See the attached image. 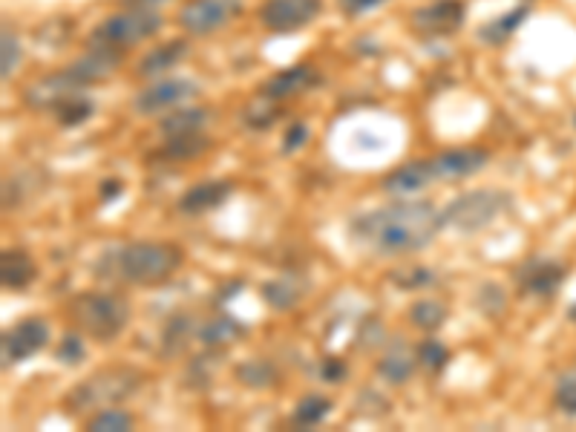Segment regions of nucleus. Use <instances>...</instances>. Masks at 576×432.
<instances>
[{
  "label": "nucleus",
  "mask_w": 576,
  "mask_h": 432,
  "mask_svg": "<svg viewBox=\"0 0 576 432\" xmlns=\"http://www.w3.org/2000/svg\"><path fill=\"white\" fill-rule=\"evenodd\" d=\"M444 228V214L430 202H392L360 214L349 225L355 245L378 257H407L427 248Z\"/></svg>",
  "instance_id": "nucleus-1"
},
{
  "label": "nucleus",
  "mask_w": 576,
  "mask_h": 432,
  "mask_svg": "<svg viewBox=\"0 0 576 432\" xmlns=\"http://www.w3.org/2000/svg\"><path fill=\"white\" fill-rule=\"evenodd\" d=\"M144 384V372L136 366H107L93 372L87 381L72 386L64 395L67 415H93L98 409L116 407L121 401L133 398Z\"/></svg>",
  "instance_id": "nucleus-2"
},
{
  "label": "nucleus",
  "mask_w": 576,
  "mask_h": 432,
  "mask_svg": "<svg viewBox=\"0 0 576 432\" xmlns=\"http://www.w3.org/2000/svg\"><path fill=\"white\" fill-rule=\"evenodd\" d=\"M130 300L113 291H87L72 297L67 314L70 323L81 335L93 337L98 343H110L130 323Z\"/></svg>",
  "instance_id": "nucleus-3"
},
{
  "label": "nucleus",
  "mask_w": 576,
  "mask_h": 432,
  "mask_svg": "<svg viewBox=\"0 0 576 432\" xmlns=\"http://www.w3.org/2000/svg\"><path fill=\"white\" fill-rule=\"evenodd\" d=\"M116 274L130 286H162L182 265L176 242H130L113 257Z\"/></svg>",
  "instance_id": "nucleus-4"
},
{
  "label": "nucleus",
  "mask_w": 576,
  "mask_h": 432,
  "mask_svg": "<svg viewBox=\"0 0 576 432\" xmlns=\"http://www.w3.org/2000/svg\"><path fill=\"white\" fill-rule=\"evenodd\" d=\"M162 29V15L153 12L150 6H133L104 18L101 24L90 32V47L101 49H127L139 47L147 38H153Z\"/></svg>",
  "instance_id": "nucleus-5"
},
{
  "label": "nucleus",
  "mask_w": 576,
  "mask_h": 432,
  "mask_svg": "<svg viewBox=\"0 0 576 432\" xmlns=\"http://www.w3.org/2000/svg\"><path fill=\"white\" fill-rule=\"evenodd\" d=\"M507 208V196L499 191H490V188H479V191L461 193L458 199L450 202V208L444 211V225L464 231V234H473L487 228L496 216L502 214Z\"/></svg>",
  "instance_id": "nucleus-6"
},
{
  "label": "nucleus",
  "mask_w": 576,
  "mask_h": 432,
  "mask_svg": "<svg viewBox=\"0 0 576 432\" xmlns=\"http://www.w3.org/2000/svg\"><path fill=\"white\" fill-rule=\"evenodd\" d=\"M196 96H199V84L191 78H159L144 84L133 98V107L139 116H156V113L176 110Z\"/></svg>",
  "instance_id": "nucleus-7"
},
{
  "label": "nucleus",
  "mask_w": 576,
  "mask_h": 432,
  "mask_svg": "<svg viewBox=\"0 0 576 432\" xmlns=\"http://www.w3.org/2000/svg\"><path fill=\"white\" fill-rule=\"evenodd\" d=\"M242 12V0H188L179 9V26L188 35H211L228 26Z\"/></svg>",
  "instance_id": "nucleus-8"
},
{
  "label": "nucleus",
  "mask_w": 576,
  "mask_h": 432,
  "mask_svg": "<svg viewBox=\"0 0 576 432\" xmlns=\"http://www.w3.org/2000/svg\"><path fill=\"white\" fill-rule=\"evenodd\" d=\"M49 343V326L44 317H26L21 323H15L12 329L3 332L0 340V358L3 366H15L24 363L32 355H38Z\"/></svg>",
  "instance_id": "nucleus-9"
},
{
  "label": "nucleus",
  "mask_w": 576,
  "mask_h": 432,
  "mask_svg": "<svg viewBox=\"0 0 576 432\" xmlns=\"http://www.w3.org/2000/svg\"><path fill=\"white\" fill-rule=\"evenodd\" d=\"M84 87H90L78 72L67 67L61 72H49L44 78H38L35 84H29L24 93V104L29 110H55L61 101L78 96Z\"/></svg>",
  "instance_id": "nucleus-10"
},
{
  "label": "nucleus",
  "mask_w": 576,
  "mask_h": 432,
  "mask_svg": "<svg viewBox=\"0 0 576 432\" xmlns=\"http://www.w3.org/2000/svg\"><path fill=\"white\" fill-rule=\"evenodd\" d=\"M323 0H265L260 9V21L268 32L288 35L317 21Z\"/></svg>",
  "instance_id": "nucleus-11"
},
{
  "label": "nucleus",
  "mask_w": 576,
  "mask_h": 432,
  "mask_svg": "<svg viewBox=\"0 0 576 432\" xmlns=\"http://www.w3.org/2000/svg\"><path fill=\"white\" fill-rule=\"evenodd\" d=\"M464 3L461 0H435L424 9H415L409 26L418 38H447L464 26Z\"/></svg>",
  "instance_id": "nucleus-12"
},
{
  "label": "nucleus",
  "mask_w": 576,
  "mask_h": 432,
  "mask_svg": "<svg viewBox=\"0 0 576 432\" xmlns=\"http://www.w3.org/2000/svg\"><path fill=\"white\" fill-rule=\"evenodd\" d=\"M490 153L484 147H453L444 150L432 159V168L438 182H456V179H467L473 173H479L487 165Z\"/></svg>",
  "instance_id": "nucleus-13"
},
{
  "label": "nucleus",
  "mask_w": 576,
  "mask_h": 432,
  "mask_svg": "<svg viewBox=\"0 0 576 432\" xmlns=\"http://www.w3.org/2000/svg\"><path fill=\"white\" fill-rule=\"evenodd\" d=\"M565 265L553 260H528L516 271V283L525 288L528 294L536 297H553L559 286L565 283Z\"/></svg>",
  "instance_id": "nucleus-14"
},
{
  "label": "nucleus",
  "mask_w": 576,
  "mask_h": 432,
  "mask_svg": "<svg viewBox=\"0 0 576 432\" xmlns=\"http://www.w3.org/2000/svg\"><path fill=\"white\" fill-rule=\"evenodd\" d=\"M432 182H438L435 168H432V159L430 162H409V165L392 170L386 176L384 191L392 193V196H412V193L430 188Z\"/></svg>",
  "instance_id": "nucleus-15"
},
{
  "label": "nucleus",
  "mask_w": 576,
  "mask_h": 432,
  "mask_svg": "<svg viewBox=\"0 0 576 432\" xmlns=\"http://www.w3.org/2000/svg\"><path fill=\"white\" fill-rule=\"evenodd\" d=\"M234 191V185L231 182H199V185H193L188 191L179 196V202H176V208L182 211V214H205V211H214L219 208L228 196Z\"/></svg>",
  "instance_id": "nucleus-16"
},
{
  "label": "nucleus",
  "mask_w": 576,
  "mask_h": 432,
  "mask_svg": "<svg viewBox=\"0 0 576 432\" xmlns=\"http://www.w3.org/2000/svg\"><path fill=\"white\" fill-rule=\"evenodd\" d=\"M314 81H317V72L309 67V64H297L291 70L277 72L265 81L263 96L274 98V101H286V98L300 96L306 90H312Z\"/></svg>",
  "instance_id": "nucleus-17"
},
{
  "label": "nucleus",
  "mask_w": 576,
  "mask_h": 432,
  "mask_svg": "<svg viewBox=\"0 0 576 432\" xmlns=\"http://www.w3.org/2000/svg\"><path fill=\"white\" fill-rule=\"evenodd\" d=\"M38 280V263L26 254L24 248L3 251L0 260V283L6 291H24Z\"/></svg>",
  "instance_id": "nucleus-18"
},
{
  "label": "nucleus",
  "mask_w": 576,
  "mask_h": 432,
  "mask_svg": "<svg viewBox=\"0 0 576 432\" xmlns=\"http://www.w3.org/2000/svg\"><path fill=\"white\" fill-rule=\"evenodd\" d=\"M242 335H245V326H242L240 320H234L231 314H216L208 323H202L199 332H196V337L208 349H225V346L237 343Z\"/></svg>",
  "instance_id": "nucleus-19"
},
{
  "label": "nucleus",
  "mask_w": 576,
  "mask_h": 432,
  "mask_svg": "<svg viewBox=\"0 0 576 432\" xmlns=\"http://www.w3.org/2000/svg\"><path fill=\"white\" fill-rule=\"evenodd\" d=\"M208 121V110L205 107H176L170 110V116L162 119V139H173V136H188V133H202Z\"/></svg>",
  "instance_id": "nucleus-20"
},
{
  "label": "nucleus",
  "mask_w": 576,
  "mask_h": 432,
  "mask_svg": "<svg viewBox=\"0 0 576 432\" xmlns=\"http://www.w3.org/2000/svg\"><path fill=\"white\" fill-rule=\"evenodd\" d=\"M525 18H528V6L510 9V12H504L502 18H496V21L481 26L479 38L484 44H490V47H502V44H507V41L513 38V32L525 24Z\"/></svg>",
  "instance_id": "nucleus-21"
},
{
  "label": "nucleus",
  "mask_w": 576,
  "mask_h": 432,
  "mask_svg": "<svg viewBox=\"0 0 576 432\" xmlns=\"http://www.w3.org/2000/svg\"><path fill=\"white\" fill-rule=\"evenodd\" d=\"M211 147V139L208 133H188V136H173V139H165L162 144V156L170 159V162H191V159H199L205 150Z\"/></svg>",
  "instance_id": "nucleus-22"
},
{
  "label": "nucleus",
  "mask_w": 576,
  "mask_h": 432,
  "mask_svg": "<svg viewBox=\"0 0 576 432\" xmlns=\"http://www.w3.org/2000/svg\"><path fill=\"white\" fill-rule=\"evenodd\" d=\"M188 52V44L185 41H173V44H165V47L153 49V52H147L144 55V61L139 64V75L142 78H150V75H159V72H168L173 70L179 61H182V55Z\"/></svg>",
  "instance_id": "nucleus-23"
},
{
  "label": "nucleus",
  "mask_w": 576,
  "mask_h": 432,
  "mask_svg": "<svg viewBox=\"0 0 576 432\" xmlns=\"http://www.w3.org/2000/svg\"><path fill=\"white\" fill-rule=\"evenodd\" d=\"M415 366H418V355L412 358L407 349H395V352H389V355L381 358V363H378V375L384 378L386 384L401 386L407 384L409 378L415 375Z\"/></svg>",
  "instance_id": "nucleus-24"
},
{
  "label": "nucleus",
  "mask_w": 576,
  "mask_h": 432,
  "mask_svg": "<svg viewBox=\"0 0 576 432\" xmlns=\"http://www.w3.org/2000/svg\"><path fill=\"white\" fill-rule=\"evenodd\" d=\"M300 297H303V286L294 283L291 277H280V280H271L263 286V300L277 312L294 309L300 303Z\"/></svg>",
  "instance_id": "nucleus-25"
},
{
  "label": "nucleus",
  "mask_w": 576,
  "mask_h": 432,
  "mask_svg": "<svg viewBox=\"0 0 576 432\" xmlns=\"http://www.w3.org/2000/svg\"><path fill=\"white\" fill-rule=\"evenodd\" d=\"M409 323L418 326L421 332H435L447 323V306L438 303V300H418L409 306Z\"/></svg>",
  "instance_id": "nucleus-26"
},
{
  "label": "nucleus",
  "mask_w": 576,
  "mask_h": 432,
  "mask_svg": "<svg viewBox=\"0 0 576 432\" xmlns=\"http://www.w3.org/2000/svg\"><path fill=\"white\" fill-rule=\"evenodd\" d=\"M133 424H136V418L127 409L119 407L98 409L87 418V430L90 432H127L133 430Z\"/></svg>",
  "instance_id": "nucleus-27"
},
{
  "label": "nucleus",
  "mask_w": 576,
  "mask_h": 432,
  "mask_svg": "<svg viewBox=\"0 0 576 432\" xmlns=\"http://www.w3.org/2000/svg\"><path fill=\"white\" fill-rule=\"evenodd\" d=\"M277 119H280V107H277V101L263 96V93H260V98L248 101L245 110H242V121H245L248 127H254V130H265V127H271Z\"/></svg>",
  "instance_id": "nucleus-28"
},
{
  "label": "nucleus",
  "mask_w": 576,
  "mask_h": 432,
  "mask_svg": "<svg viewBox=\"0 0 576 432\" xmlns=\"http://www.w3.org/2000/svg\"><path fill=\"white\" fill-rule=\"evenodd\" d=\"M237 378H240L245 386H251V389H265V386H274L280 381L274 363H268V360L260 358L242 363L240 369H237Z\"/></svg>",
  "instance_id": "nucleus-29"
},
{
  "label": "nucleus",
  "mask_w": 576,
  "mask_h": 432,
  "mask_svg": "<svg viewBox=\"0 0 576 432\" xmlns=\"http://www.w3.org/2000/svg\"><path fill=\"white\" fill-rule=\"evenodd\" d=\"M332 412V401L323 395H306L294 407V427H317Z\"/></svg>",
  "instance_id": "nucleus-30"
},
{
  "label": "nucleus",
  "mask_w": 576,
  "mask_h": 432,
  "mask_svg": "<svg viewBox=\"0 0 576 432\" xmlns=\"http://www.w3.org/2000/svg\"><path fill=\"white\" fill-rule=\"evenodd\" d=\"M93 110H96V104H93L90 98H81V93H78V96L61 101L52 113H55L58 124H64V127H75V124H84V121L90 119V116H93Z\"/></svg>",
  "instance_id": "nucleus-31"
},
{
  "label": "nucleus",
  "mask_w": 576,
  "mask_h": 432,
  "mask_svg": "<svg viewBox=\"0 0 576 432\" xmlns=\"http://www.w3.org/2000/svg\"><path fill=\"white\" fill-rule=\"evenodd\" d=\"M418 363H421V366H427L430 372H441V369L450 363V349H447L441 340L427 337V340L418 346Z\"/></svg>",
  "instance_id": "nucleus-32"
},
{
  "label": "nucleus",
  "mask_w": 576,
  "mask_h": 432,
  "mask_svg": "<svg viewBox=\"0 0 576 432\" xmlns=\"http://www.w3.org/2000/svg\"><path fill=\"white\" fill-rule=\"evenodd\" d=\"M0 47H3V61H0V75H3V81H9L15 70H18V64H21V41H18V35L6 26L3 29V41H0Z\"/></svg>",
  "instance_id": "nucleus-33"
},
{
  "label": "nucleus",
  "mask_w": 576,
  "mask_h": 432,
  "mask_svg": "<svg viewBox=\"0 0 576 432\" xmlns=\"http://www.w3.org/2000/svg\"><path fill=\"white\" fill-rule=\"evenodd\" d=\"M553 404H556L559 412H565V415H576V369L574 372H565V375L556 381Z\"/></svg>",
  "instance_id": "nucleus-34"
},
{
  "label": "nucleus",
  "mask_w": 576,
  "mask_h": 432,
  "mask_svg": "<svg viewBox=\"0 0 576 432\" xmlns=\"http://www.w3.org/2000/svg\"><path fill=\"white\" fill-rule=\"evenodd\" d=\"M84 355H87V349H84V337L78 335V332H67V335L61 337L58 349H55V358L61 360V363H67V366L81 363Z\"/></svg>",
  "instance_id": "nucleus-35"
},
{
  "label": "nucleus",
  "mask_w": 576,
  "mask_h": 432,
  "mask_svg": "<svg viewBox=\"0 0 576 432\" xmlns=\"http://www.w3.org/2000/svg\"><path fill=\"white\" fill-rule=\"evenodd\" d=\"M193 335V326L188 317H176V320H170L168 332H165V352H179L182 349V343Z\"/></svg>",
  "instance_id": "nucleus-36"
},
{
  "label": "nucleus",
  "mask_w": 576,
  "mask_h": 432,
  "mask_svg": "<svg viewBox=\"0 0 576 432\" xmlns=\"http://www.w3.org/2000/svg\"><path fill=\"white\" fill-rule=\"evenodd\" d=\"M320 375H323V381H329V384H340V381L346 378V363L340 358H326L323 366H320Z\"/></svg>",
  "instance_id": "nucleus-37"
},
{
  "label": "nucleus",
  "mask_w": 576,
  "mask_h": 432,
  "mask_svg": "<svg viewBox=\"0 0 576 432\" xmlns=\"http://www.w3.org/2000/svg\"><path fill=\"white\" fill-rule=\"evenodd\" d=\"M306 142H309V127H306V124H294L286 133V139H283V150L294 153L297 147H303Z\"/></svg>",
  "instance_id": "nucleus-38"
},
{
  "label": "nucleus",
  "mask_w": 576,
  "mask_h": 432,
  "mask_svg": "<svg viewBox=\"0 0 576 432\" xmlns=\"http://www.w3.org/2000/svg\"><path fill=\"white\" fill-rule=\"evenodd\" d=\"M381 3H386V0H340V9H343L349 18H358L363 12H369V9H378Z\"/></svg>",
  "instance_id": "nucleus-39"
},
{
  "label": "nucleus",
  "mask_w": 576,
  "mask_h": 432,
  "mask_svg": "<svg viewBox=\"0 0 576 432\" xmlns=\"http://www.w3.org/2000/svg\"><path fill=\"white\" fill-rule=\"evenodd\" d=\"M392 280H398V283H401L404 288L424 286V283H430L432 274L427 271V268H409V277H404V274H395Z\"/></svg>",
  "instance_id": "nucleus-40"
},
{
  "label": "nucleus",
  "mask_w": 576,
  "mask_h": 432,
  "mask_svg": "<svg viewBox=\"0 0 576 432\" xmlns=\"http://www.w3.org/2000/svg\"><path fill=\"white\" fill-rule=\"evenodd\" d=\"M121 193V182H107V185H101V202H113L116 196Z\"/></svg>",
  "instance_id": "nucleus-41"
},
{
  "label": "nucleus",
  "mask_w": 576,
  "mask_h": 432,
  "mask_svg": "<svg viewBox=\"0 0 576 432\" xmlns=\"http://www.w3.org/2000/svg\"><path fill=\"white\" fill-rule=\"evenodd\" d=\"M124 3H130V6H156V3H165V0H124Z\"/></svg>",
  "instance_id": "nucleus-42"
}]
</instances>
